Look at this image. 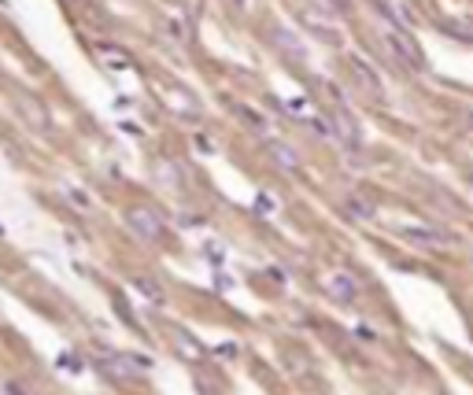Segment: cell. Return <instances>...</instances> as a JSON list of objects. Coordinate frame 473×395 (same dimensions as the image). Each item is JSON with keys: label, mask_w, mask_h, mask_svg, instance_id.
Instances as JSON below:
<instances>
[{"label": "cell", "mask_w": 473, "mask_h": 395, "mask_svg": "<svg viewBox=\"0 0 473 395\" xmlns=\"http://www.w3.org/2000/svg\"><path fill=\"white\" fill-rule=\"evenodd\" d=\"M444 30L463 37V41H473V19L470 15H458V19H444Z\"/></svg>", "instance_id": "obj_5"}, {"label": "cell", "mask_w": 473, "mask_h": 395, "mask_svg": "<svg viewBox=\"0 0 473 395\" xmlns=\"http://www.w3.org/2000/svg\"><path fill=\"white\" fill-rule=\"evenodd\" d=\"M4 395H26L19 385H4Z\"/></svg>", "instance_id": "obj_11"}, {"label": "cell", "mask_w": 473, "mask_h": 395, "mask_svg": "<svg viewBox=\"0 0 473 395\" xmlns=\"http://www.w3.org/2000/svg\"><path fill=\"white\" fill-rule=\"evenodd\" d=\"M129 222H134V226H137L144 236H152V240L163 233V229H160V222H155L152 215H144V210H134V215H129Z\"/></svg>", "instance_id": "obj_6"}, {"label": "cell", "mask_w": 473, "mask_h": 395, "mask_svg": "<svg viewBox=\"0 0 473 395\" xmlns=\"http://www.w3.org/2000/svg\"><path fill=\"white\" fill-rule=\"evenodd\" d=\"M403 240H411L414 247H448L451 236L440 233V229H429V226H400L396 229Z\"/></svg>", "instance_id": "obj_2"}, {"label": "cell", "mask_w": 473, "mask_h": 395, "mask_svg": "<svg viewBox=\"0 0 473 395\" xmlns=\"http://www.w3.org/2000/svg\"><path fill=\"white\" fill-rule=\"evenodd\" d=\"M470 181H473V170H470Z\"/></svg>", "instance_id": "obj_12"}, {"label": "cell", "mask_w": 473, "mask_h": 395, "mask_svg": "<svg viewBox=\"0 0 473 395\" xmlns=\"http://www.w3.org/2000/svg\"><path fill=\"white\" fill-rule=\"evenodd\" d=\"M351 74L359 78V85L366 89V93H370V100H377V103L385 100V89H381V78H377L370 67H366V59H359V56H355V59H351Z\"/></svg>", "instance_id": "obj_3"}, {"label": "cell", "mask_w": 473, "mask_h": 395, "mask_svg": "<svg viewBox=\"0 0 473 395\" xmlns=\"http://www.w3.org/2000/svg\"><path fill=\"white\" fill-rule=\"evenodd\" d=\"M381 15L388 19V26H385V45H388V52L396 56V63L400 67H407V71H422V48H418V41L411 37V30H407V22H400V15L392 8H385L381 4Z\"/></svg>", "instance_id": "obj_1"}, {"label": "cell", "mask_w": 473, "mask_h": 395, "mask_svg": "<svg viewBox=\"0 0 473 395\" xmlns=\"http://www.w3.org/2000/svg\"><path fill=\"white\" fill-rule=\"evenodd\" d=\"M325 288H330V296H337L340 303H351V299H355V285H351L348 273H337V278L325 285Z\"/></svg>", "instance_id": "obj_4"}, {"label": "cell", "mask_w": 473, "mask_h": 395, "mask_svg": "<svg viewBox=\"0 0 473 395\" xmlns=\"http://www.w3.org/2000/svg\"><path fill=\"white\" fill-rule=\"evenodd\" d=\"M344 210H348L351 218H370V215H374V207H370V203H362V200H348V203H344Z\"/></svg>", "instance_id": "obj_8"}, {"label": "cell", "mask_w": 473, "mask_h": 395, "mask_svg": "<svg viewBox=\"0 0 473 395\" xmlns=\"http://www.w3.org/2000/svg\"><path fill=\"white\" fill-rule=\"evenodd\" d=\"M137 288H141V292H144V296H152L155 303H163V292H160V288H155L152 281H137Z\"/></svg>", "instance_id": "obj_9"}, {"label": "cell", "mask_w": 473, "mask_h": 395, "mask_svg": "<svg viewBox=\"0 0 473 395\" xmlns=\"http://www.w3.org/2000/svg\"><path fill=\"white\" fill-rule=\"evenodd\" d=\"M325 4H330L333 11H348V8H351V0H325Z\"/></svg>", "instance_id": "obj_10"}, {"label": "cell", "mask_w": 473, "mask_h": 395, "mask_svg": "<svg viewBox=\"0 0 473 395\" xmlns=\"http://www.w3.org/2000/svg\"><path fill=\"white\" fill-rule=\"evenodd\" d=\"M270 152H274V159H278L285 170H296V155L285 148V144H270Z\"/></svg>", "instance_id": "obj_7"}]
</instances>
